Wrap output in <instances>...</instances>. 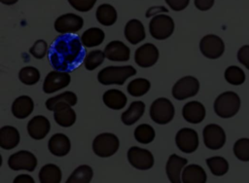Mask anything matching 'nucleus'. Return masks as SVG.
<instances>
[{"label": "nucleus", "instance_id": "1", "mask_svg": "<svg viewBox=\"0 0 249 183\" xmlns=\"http://www.w3.org/2000/svg\"><path fill=\"white\" fill-rule=\"evenodd\" d=\"M86 49L81 38L74 34H60L51 44L49 59L55 70L70 72L85 59Z\"/></svg>", "mask_w": 249, "mask_h": 183}, {"label": "nucleus", "instance_id": "2", "mask_svg": "<svg viewBox=\"0 0 249 183\" xmlns=\"http://www.w3.org/2000/svg\"><path fill=\"white\" fill-rule=\"evenodd\" d=\"M136 74V69L131 65L124 66H107L101 69L97 74V80L100 84L109 85H124V82L131 76Z\"/></svg>", "mask_w": 249, "mask_h": 183}, {"label": "nucleus", "instance_id": "3", "mask_svg": "<svg viewBox=\"0 0 249 183\" xmlns=\"http://www.w3.org/2000/svg\"><path fill=\"white\" fill-rule=\"evenodd\" d=\"M240 108V98L233 92H225L218 95L214 102L215 113L224 119L233 117Z\"/></svg>", "mask_w": 249, "mask_h": 183}, {"label": "nucleus", "instance_id": "4", "mask_svg": "<svg viewBox=\"0 0 249 183\" xmlns=\"http://www.w3.org/2000/svg\"><path fill=\"white\" fill-rule=\"evenodd\" d=\"M174 113L175 109L172 102L165 97L157 98L150 107V117L159 125H166L171 122Z\"/></svg>", "mask_w": 249, "mask_h": 183}, {"label": "nucleus", "instance_id": "5", "mask_svg": "<svg viewBox=\"0 0 249 183\" xmlns=\"http://www.w3.org/2000/svg\"><path fill=\"white\" fill-rule=\"evenodd\" d=\"M119 138L109 132L98 134L92 141V150L94 154L100 158H109L113 156L119 149Z\"/></svg>", "mask_w": 249, "mask_h": 183}, {"label": "nucleus", "instance_id": "6", "mask_svg": "<svg viewBox=\"0 0 249 183\" xmlns=\"http://www.w3.org/2000/svg\"><path fill=\"white\" fill-rule=\"evenodd\" d=\"M149 31L152 37L157 40L167 39L174 31V21L172 18L166 15L154 16L149 23Z\"/></svg>", "mask_w": 249, "mask_h": 183}, {"label": "nucleus", "instance_id": "7", "mask_svg": "<svg viewBox=\"0 0 249 183\" xmlns=\"http://www.w3.org/2000/svg\"><path fill=\"white\" fill-rule=\"evenodd\" d=\"M199 90V82L193 76L179 79L172 88V96L177 100H184L195 96Z\"/></svg>", "mask_w": 249, "mask_h": 183}, {"label": "nucleus", "instance_id": "8", "mask_svg": "<svg viewBox=\"0 0 249 183\" xmlns=\"http://www.w3.org/2000/svg\"><path fill=\"white\" fill-rule=\"evenodd\" d=\"M8 165L13 170L33 171L37 166V159L31 152L20 150L9 157Z\"/></svg>", "mask_w": 249, "mask_h": 183}, {"label": "nucleus", "instance_id": "9", "mask_svg": "<svg viewBox=\"0 0 249 183\" xmlns=\"http://www.w3.org/2000/svg\"><path fill=\"white\" fill-rule=\"evenodd\" d=\"M127 160L129 164L140 170L150 169L154 165V156L147 150L137 146H132L127 151Z\"/></svg>", "mask_w": 249, "mask_h": 183}, {"label": "nucleus", "instance_id": "10", "mask_svg": "<svg viewBox=\"0 0 249 183\" xmlns=\"http://www.w3.org/2000/svg\"><path fill=\"white\" fill-rule=\"evenodd\" d=\"M199 49L201 54L210 59L220 57L225 51V44L223 40L214 34H208L202 37L199 42Z\"/></svg>", "mask_w": 249, "mask_h": 183}, {"label": "nucleus", "instance_id": "11", "mask_svg": "<svg viewBox=\"0 0 249 183\" xmlns=\"http://www.w3.org/2000/svg\"><path fill=\"white\" fill-rule=\"evenodd\" d=\"M71 82L69 72L53 70L47 74L43 83V91L45 93H53L63 88H66Z\"/></svg>", "mask_w": 249, "mask_h": 183}, {"label": "nucleus", "instance_id": "12", "mask_svg": "<svg viewBox=\"0 0 249 183\" xmlns=\"http://www.w3.org/2000/svg\"><path fill=\"white\" fill-rule=\"evenodd\" d=\"M84 25V19L72 13L59 16L54 21V29L60 34H72L78 32Z\"/></svg>", "mask_w": 249, "mask_h": 183}, {"label": "nucleus", "instance_id": "13", "mask_svg": "<svg viewBox=\"0 0 249 183\" xmlns=\"http://www.w3.org/2000/svg\"><path fill=\"white\" fill-rule=\"evenodd\" d=\"M175 142L180 151L190 154L195 152L198 147V135L195 129L183 128L176 133Z\"/></svg>", "mask_w": 249, "mask_h": 183}, {"label": "nucleus", "instance_id": "14", "mask_svg": "<svg viewBox=\"0 0 249 183\" xmlns=\"http://www.w3.org/2000/svg\"><path fill=\"white\" fill-rule=\"evenodd\" d=\"M202 134L204 145L210 150H219L226 142V134L224 129L216 124L207 125L203 128Z\"/></svg>", "mask_w": 249, "mask_h": 183}, {"label": "nucleus", "instance_id": "15", "mask_svg": "<svg viewBox=\"0 0 249 183\" xmlns=\"http://www.w3.org/2000/svg\"><path fill=\"white\" fill-rule=\"evenodd\" d=\"M159 50L151 43H146L136 49L134 54V60L137 65L143 68L151 67L159 59Z\"/></svg>", "mask_w": 249, "mask_h": 183}, {"label": "nucleus", "instance_id": "16", "mask_svg": "<svg viewBox=\"0 0 249 183\" xmlns=\"http://www.w3.org/2000/svg\"><path fill=\"white\" fill-rule=\"evenodd\" d=\"M53 119L58 126L69 128L76 122V113L69 103H57L53 108Z\"/></svg>", "mask_w": 249, "mask_h": 183}, {"label": "nucleus", "instance_id": "17", "mask_svg": "<svg viewBox=\"0 0 249 183\" xmlns=\"http://www.w3.org/2000/svg\"><path fill=\"white\" fill-rule=\"evenodd\" d=\"M104 54L111 61H127L130 57L129 48L119 40L109 42L104 49Z\"/></svg>", "mask_w": 249, "mask_h": 183}, {"label": "nucleus", "instance_id": "18", "mask_svg": "<svg viewBox=\"0 0 249 183\" xmlns=\"http://www.w3.org/2000/svg\"><path fill=\"white\" fill-rule=\"evenodd\" d=\"M51 129L50 121L42 115L33 117L27 124V131L31 138L41 140L46 137Z\"/></svg>", "mask_w": 249, "mask_h": 183}, {"label": "nucleus", "instance_id": "19", "mask_svg": "<svg viewBox=\"0 0 249 183\" xmlns=\"http://www.w3.org/2000/svg\"><path fill=\"white\" fill-rule=\"evenodd\" d=\"M187 163H188L187 159L182 158L177 154H172L169 156L165 165V171L170 182L172 183L182 182L181 174Z\"/></svg>", "mask_w": 249, "mask_h": 183}, {"label": "nucleus", "instance_id": "20", "mask_svg": "<svg viewBox=\"0 0 249 183\" xmlns=\"http://www.w3.org/2000/svg\"><path fill=\"white\" fill-rule=\"evenodd\" d=\"M183 118L191 124H199L205 118V108L199 101H190L183 106Z\"/></svg>", "mask_w": 249, "mask_h": 183}, {"label": "nucleus", "instance_id": "21", "mask_svg": "<svg viewBox=\"0 0 249 183\" xmlns=\"http://www.w3.org/2000/svg\"><path fill=\"white\" fill-rule=\"evenodd\" d=\"M49 151L56 157L66 156L71 149V143L68 136L63 133L53 134L48 143Z\"/></svg>", "mask_w": 249, "mask_h": 183}, {"label": "nucleus", "instance_id": "22", "mask_svg": "<svg viewBox=\"0 0 249 183\" xmlns=\"http://www.w3.org/2000/svg\"><path fill=\"white\" fill-rule=\"evenodd\" d=\"M124 37L132 45L143 41L146 37V33L142 22L136 18L128 20L124 26Z\"/></svg>", "mask_w": 249, "mask_h": 183}, {"label": "nucleus", "instance_id": "23", "mask_svg": "<svg viewBox=\"0 0 249 183\" xmlns=\"http://www.w3.org/2000/svg\"><path fill=\"white\" fill-rule=\"evenodd\" d=\"M34 109V103L30 96L20 95L17 97L12 104V113L17 119L27 118Z\"/></svg>", "mask_w": 249, "mask_h": 183}, {"label": "nucleus", "instance_id": "24", "mask_svg": "<svg viewBox=\"0 0 249 183\" xmlns=\"http://www.w3.org/2000/svg\"><path fill=\"white\" fill-rule=\"evenodd\" d=\"M18 130L12 126H5L0 128V147L4 150L16 148L19 142Z\"/></svg>", "mask_w": 249, "mask_h": 183}, {"label": "nucleus", "instance_id": "25", "mask_svg": "<svg viewBox=\"0 0 249 183\" xmlns=\"http://www.w3.org/2000/svg\"><path fill=\"white\" fill-rule=\"evenodd\" d=\"M103 102L104 104L113 110H121L123 109L127 101L125 94L117 89H111L106 91L103 93Z\"/></svg>", "mask_w": 249, "mask_h": 183}, {"label": "nucleus", "instance_id": "26", "mask_svg": "<svg viewBox=\"0 0 249 183\" xmlns=\"http://www.w3.org/2000/svg\"><path fill=\"white\" fill-rule=\"evenodd\" d=\"M207 176L204 169L198 165H189L184 167L181 180L184 183H204L206 182Z\"/></svg>", "mask_w": 249, "mask_h": 183}, {"label": "nucleus", "instance_id": "27", "mask_svg": "<svg viewBox=\"0 0 249 183\" xmlns=\"http://www.w3.org/2000/svg\"><path fill=\"white\" fill-rule=\"evenodd\" d=\"M144 111H145V103L143 101H139V100L133 101L131 102L127 110L123 112L121 116L122 122L125 126H131L135 124L143 116Z\"/></svg>", "mask_w": 249, "mask_h": 183}, {"label": "nucleus", "instance_id": "28", "mask_svg": "<svg viewBox=\"0 0 249 183\" xmlns=\"http://www.w3.org/2000/svg\"><path fill=\"white\" fill-rule=\"evenodd\" d=\"M96 18L98 22L104 26L113 25L117 21V11L110 4H101L96 10Z\"/></svg>", "mask_w": 249, "mask_h": 183}, {"label": "nucleus", "instance_id": "29", "mask_svg": "<svg viewBox=\"0 0 249 183\" xmlns=\"http://www.w3.org/2000/svg\"><path fill=\"white\" fill-rule=\"evenodd\" d=\"M39 181L41 183H59L61 181V170L53 164H47L39 171Z\"/></svg>", "mask_w": 249, "mask_h": 183}, {"label": "nucleus", "instance_id": "30", "mask_svg": "<svg viewBox=\"0 0 249 183\" xmlns=\"http://www.w3.org/2000/svg\"><path fill=\"white\" fill-rule=\"evenodd\" d=\"M105 38V34L102 29L98 27H91L87 29L81 36L82 44L85 48H92L99 46Z\"/></svg>", "mask_w": 249, "mask_h": 183}, {"label": "nucleus", "instance_id": "31", "mask_svg": "<svg viewBox=\"0 0 249 183\" xmlns=\"http://www.w3.org/2000/svg\"><path fill=\"white\" fill-rule=\"evenodd\" d=\"M93 176V170L89 165H82L74 169L67 178V183H89Z\"/></svg>", "mask_w": 249, "mask_h": 183}, {"label": "nucleus", "instance_id": "32", "mask_svg": "<svg viewBox=\"0 0 249 183\" xmlns=\"http://www.w3.org/2000/svg\"><path fill=\"white\" fill-rule=\"evenodd\" d=\"M151 88V83L145 78H137L127 85V92L132 96H142L146 94Z\"/></svg>", "mask_w": 249, "mask_h": 183}, {"label": "nucleus", "instance_id": "33", "mask_svg": "<svg viewBox=\"0 0 249 183\" xmlns=\"http://www.w3.org/2000/svg\"><path fill=\"white\" fill-rule=\"evenodd\" d=\"M77 100H78L77 95L73 92L67 91V92H63L62 93H59L57 95H54L53 97H50L46 101V107L48 110L53 111V108L57 103L66 102V103H69L71 106H74V105H76Z\"/></svg>", "mask_w": 249, "mask_h": 183}, {"label": "nucleus", "instance_id": "34", "mask_svg": "<svg viewBox=\"0 0 249 183\" xmlns=\"http://www.w3.org/2000/svg\"><path fill=\"white\" fill-rule=\"evenodd\" d=\"M155 129L148 124H141L134 129V138L139 143L149 144L155 139Z\"/></svg>", "mask_w": 249, "mask_h": 183}, {"label": "nucleus", "instance_id": "35", "mask_svg": "<svg viewBox=\"0 0 249 183\" xmlns=\"http://www.w3.org/2000/svg\"><path fill=\"white\" fill-rule=\"evenodd\" d=\"M206 164L212 174L222 176L229 170V163L223 157H211L206 159Z\"/></svg>", "mask_w": 249, "mask_h": 183}, {"label": "nucleus", "instance_id": "36", "mask_svg": "<svg viewBox=\"0 0 249 183\" xmlns=\"http://www.w3.org/2000/svg\"><path fill=\"white\" fill-rule=\"evenodd\" d=\"M18 79L22 84L27 86H32L39 82L40 72L36 67L25 66L19 70Z\"/></svg>", "mask_w": 249, "mask_h": 183}, {"label": "nucleus", "instance_id": "37", "mask_svg": "<svg viewBox=\"0 0 249 183\" xmlns=\"http://www.w3.org/2000/svg\"><path fill=\"white\" fill-rule=\"evenodd\" d=\"M225 79L231 85L239 86L245 81V73L240 67L231 65L225 71Z\"/></svg>", "mask_w": 249, "mask_h": 183}, {"label": "nucleus", "instance_id": "38", "mask_svg": "<svg viewBox=\"0 0 249 183\" xmlns=\"http://www.w3.org/2000/svg\"><path fill=\"white\" fill-rule=\"evenodd\" d=\"M105 57L106 56L104 52L100 50H93L85 56L84 65L87 70H89V71L94 70L104 61Z\"/></svg>", "mask_w": 249, "mask_h": 183}, {"label": "nucleus", "instance_id": "39", "mask_svg": "<svg viewBox=\"0 0 249 183\" xmlns=\"http://www.w3.org/2000/svg\"><path fill=\"white\" fill-rule=\"evenodd\" d=\"M233 153L235 157L242 161H249V138H240L233 145Z\"/></svg>", "mask_w": 249, "mask_h": 183}, {"label": "nucleus", "instance_id": "40", "mask_svg": "<svg viewBox=\"0 0 249 183\" xmlns=\"http://www.w3.org/2000/svg\"><path fill=\"white\" fill-rule=\"evenodd\" d=\"M29 53L37 59L43 58L47 55V53H49L47 42L43 39L35 41L33 46L29 49Z\"/></svg>", "mask_w": 249, "mask_h": 183}, {"label": "nucleus", "instance_id": "41", "mask_svg": "<svg viewBox=\"0 0 249 183\" xmlns=\"http://www.w3.org/2000/svg\"><path fill=\"white\" fill-rule=\"evenodd\" d=\"M69 4L79 12H88L92 9L96 0H68Z\"/></svg>", "mask_w": 249, "mask_h": 183}, {"label": "nucleus", "instance_id": "42", "mask_svg": "<svg viewBox=\"0 0 249 183\" xmlns=\"http://www.w3.org/2000/svg\"><path fill=\"white\" fill-rule=\"evenodd\" d=\"M238 61L249 70V45L241 47L237 53Z\"/></svg>", "mask_w": 249, "mask_h": 183}, {"label": "nucleus", "instance_id": "43", "mask_svg": "<svg viewBox=\"0 0 249 183\" xmlns=\"http://www.w3.org/2000/svg\"><path fill=\"white\" fill-rule=\"evenodd\" d=\"M167 5L173 11H182L189 5L190 0H165Z\"/></svg>", "mask_w": 249, "mask_h": 183}, {"label": "nucleus", "instance_id": "44", "mask_svg": "<svg viewBox=\"0 0 249 183\" xmlns=\"http://www.w3.org/2000/svg\"><path fill=\"white\" fill-rule=\"evenodd\" d=\"M214 0H195V6L200 11H207L212 8Z\"/></svg>", "mask_w": 249, "mask_h": 183}, {"label": "nucleus", "instance_id": "45", "mask_svg": "<svg viewBox=\"0 0 249 183\" xmlns=\"http://www.w3.org/2000/svg\"><path fill=\"white\" fill-rule=\"evenodd\" d=\"M14 183H34V179L28 174H19L14 179Z\"/></svg>", "mask_w": 249, "mask_h": 183}, {"label": "nucleus", "instance_id": "46", "mask_svg": "<svg viewBox=\"0 0 249 183\" xmlns=\"http://www.w3.org/2000/svg\"><path fill=\"white\" fill-rule=\"evenodd\" d=\"M3 4L5 5H13L15 3H17L18 0H0Z\"/></svg>", "mask_w": 249, "mask_h": 183}]
</instances>
